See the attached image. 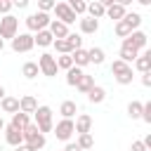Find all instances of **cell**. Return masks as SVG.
I'll return each instance as SVG.
<instances>
[{"mask_svg":"<svg viewBox=\"0 0 151 151\" xmlns=\"http://www.w3.org/2000/svg\"><path fill=\"white\" fill-rule=\"evenodd\" d=\"M21 134H24V142H26L28 146H33L35 151H40V149L45 146V142H47L45 134H42V132L38 130V125H33V123H28V125L21 130Z\"/></svg>","mask_w":151,"mask_h":151,"instance_id":"cell-1","label":"cell"},{"mask_svg":"<svg viewBox=\"0 0 151 151\" xmlns=\"http://www.w3.org/2000/svg\"><path fill=\"white\" fill-rule=\"evenodd\" d=\"M33 116H35V125H38V130L45 134V132H52V109L50 106H38L35 111H33Z\"/></svg>","mask_w":151,"mask_h":151,"instance_id":"cell-2","label":"cell"},{"mask_svg":"<svg viewBox=\"0 0 151 151\" xmlns=\"http://www.w3.org/2000/svg\"><path fill=\"white\" fill-rule=\"evenodd\" d=\"M17 31H19V19L14 14H5L0 19V38L2 40H12L17 35Z\"/></svg>","mask_w":151,"mask_h":151,"instance_id":"cell-3","label":"cell"},{"mask_svg":"<svg viewBox=\"0 0 151 151\" xmlns=\"http://www.w3.org/2000/svg\"><path fill=\"white\" fill-rule=\"evenodd\" d=\"M52 19H50V14L47 12H33V14H28L26 17V26H28V31H40V28H47V24H50Z\"/></svg>","mask_w":151,"mask_h":151,"instance_id":"cell-4","label":"cell"},{"mask_svg":"<svg viewBox=\"0 0 151 151\" xmlns=\"http://www.w3.org/2000/svg\"><path fill=\"white\" fill-rule=\"evenodd\" d=\"M33 47H35V42H33L31 33H17L12 38V50L14 52H31Z\"/></svg>","mask_w":151,"mask_h":151,"instance_id":"cell-5","label":"cell"},{"mask_svg":"<svg viewBox=\"0 0 151 151\" xmlns=\"http://www.w3.org/2000/svg\"><path fill=\"white\" fill-rule=\"evenodd\" d=\"M38 68H40V73L42 76H47V78H52V76H57V59L52 57V54H47V52H42L40 54V59H38Z\"/></svg>","mask_w":151,"mask_h":151,"instance_id":"cell-6","label":"cell"},{"mask_svg":"<svg viewBox=\"0 0 151 151\" xmlns=\"http://www.w3.org/2000/svg\"><path fill=\"white\" fill-rule=\"evenodd\" d=\"M54 130V137L57 139H61V142H68L71 137H73V118H61L59 123H57V127H52Z\"/></svg>","mask_w":151,"mask_h":151,"instance_id":"cell-7","label":"cell"},{"mask_svg":"<svg viewBox=\"0 0 151 151\" xmlns=\"http://www.w3.org/2000/svg\"><path fill=\"white\" fill-rule=\"evenodd\" d=\"M52 9H54L57 19H59V21H64L66 26H68V24H73V21L78 19V14L68 7V2H54V7H52Z\"/></svg>","mask_w":151,"mask_h":151,"instance_id":"cell-8","label":"cell"},{"mask_svg":"<svg viewBox=\"0 0 151 151\" xmlns=\"http://www.w3.org/2000/svg\"><path fill=\"white\" fill-rule=\"evenodd\" d=\"M123 40H127V42H130L132 47H137V50H144V47H146V33H144V31H137V28L130 31V35H125Z\"/></svg>","mask_w":151,"mask_h":151,"instance_id":"cell-9","label":"cell"},{"mask_svg":"<svg viewBox=\"0 0 151 151\" xmlns=\"http://www.w3.org/2000/svg\"><path fill=\"white\" fill-rule=\"evenodd\" d=\"M47 31L52 33V38H66V35H68V26H66L64 21H59V19H52V21L47 24Z\"/></svg>","mask_w":151,"mask_h":151,"instance_id":"cell-10","label":"cell"},{"mask_svg":"<svg viewBox=\"0 0 151 151\" xmlns=\"http://www.w3.org/2000/svg\"><path fill=\"white\" fill-rule=\"evenodd\" d=\"M2 130H5V142H7L9 146H17V144H21V142H24L21 130H17V127H12V125H5Z\"/></svg>","mask_w":151,"mask_h":151,"instance_id":"cell-11","label":"cell"},{"mask_svg":"<svg viewBox=\"0 0 151 151\" xmlns=\"http://www.w3.org/2000/svg\"><path fill=\"white\" fill-rule=\"evenodd\" d=\"M137 57H139V50H137V47H132L127 40H123V47H120V59H123L125 64H132Z\"/></svg>","mask_w":151,"mask_h":151,"instance_id":"cell-12","label":"cell"},{"mask_svg":"<svg viewBox=\"0 0 151 151\" xmlns=\"http://www.w3.org/2000/svg\"><path fill=\"white\" fill-rule=\"evenodd\" d=\"M73 130L80 134V132H92V118L87 116V113H80L78 118H76V123H73Z\"/></svg>","mask_w":151,"mask_h":151,"instance_id":"cell-13","label":"cell"},{"mask_svg":"<svg viewBox=\"0 0 151 151\" xmlns=\"http://www.w3.org/2000/svg\"><path fill=\"white\" fill-rule=\"evenodd\" d=\"M52 33L47 31V28H40V31H35V35H33V42L38 45V47H50L52 45Z\"/></svg>","mask_w":151,"mask_h":151,"instance_id":"cell-14","label":"cell"},{"mask_svg":"<svg viewBox=\"0 0 151 151\" xmlns=\"http://www.w3.org/2000/svg\"><path fill=\"white\" fill-rule=\"evenodd\" d=\"M85 94H87V99H90L92 104H101V101L106 99V90H104V87H99V85H92Z\"/></svg>","mask_w":151,"mask_h":151,"instance_id":"cell-15","label":"cell"},{"mask_svg":"<svg viewBox=\"0 0 151 151\" xmlns=\"http://www.w3.org/2000/svg\"><path fill=\"white\" fill-rule=\"evenodd\" d=\"M134 68H137L139 73H144V71H151V52H149V50L134 59Z\"/></svg>","mask_w":151,"mask_h":151,"instance_id":"cell-16","label":"cell"},{"mask_svg":"<svg viewBox=\"0 0 151 151\" xmlns=\"http://www.w3.org/2000/svg\"><path fill=\"white\" fill-rule=\"evenodd\" d=\"M85 12H87V17H92V19H101V17L106 14V7L94 0V2H87V9H85Z\"/></svg>","mask_w":151,"mask_h":151,"instance_id":"cell-17","label":"cell"},{"mask_svg":"<svg viewBox=\"0 0 151 151\" xmlns=\"http://www.w3.org/2000/svg\"><path fill=\"white\" fill-rule=\"evenodd\" d=\"M125 12H127V9H125L123 5H118V2H111V5L106 7V17H109V19H113V21L123 19V17H125Z\"/></svg>","mask_w":151,"mask_h":151,"instance_id":"cell-18","label":"cell"},{"mask_svg":"<svg viewBox=\"0 0 151 151\" xmlns=\"http://www.w3.org/2000/svg\"><path fill=\"white\" fill-rule=\"evenodd\" d=\"M80 31L83 33H97L99 31V19H92V17H85V19H80Z\"/></svg>","mask_w":151,"mask_h":151,"instance_id":"cell-19","label":"cell"},{"mask_svg":"<svg viewBox=\"0 0 151 151\" xmlns=\"http://www.w3.org/2000/svg\"><path fill=\"white\" fill-rule=\"evenodd\" d=\"M71 59H73V64L76 66H87L90 64V57H87V50H83V47H78V50H73L71 52Z\"/></svg>","mask_w":151,"mask_h":151,"instance_id":"cell-20","label":"cell"},{"mask_svg":"<svg viewBox=\"0 0 151 151\" xmlns=\"http://www.w3.org/2000/svg\"><path fill=\"white\" fill-rule=\"evenodd\" d=\"M0 106H2V111H5V113H17V111H19V99H17V97H7V94H5V97L0 99Z\"/></svg>","mask_w":151,"mask_h":151,"instance_id":"cell-21","label":"cell"},{"mask_svg":"<svg viewBox=\"0 0 151 151\" xmlns=\"http://www.w3.org/2000/svg\"><path fill=\"white\" fill-rule=\"evenodd\" d=\"M35 109H38V101H35V97L26 94V97H21V99H19V111H24V113H33Z\"/></svg>","mask_w":151,"mask_h":151,"instance_id":"cell-22","label":"cell"},{"mask_svg":"<svg viewBox=\"0 0 151 151\" xmlns=\"http://www.w3.org/2000/svg\"><path fill=\"white\" fill-rule=\"evenodd\" d=\"M59 113H61V118H73V116L78 113V104H76V101H71V99H66V101H61Z\"/></svg>","mask_w":151,"mask_h":151,"instance_id":"cell-23","label":"cell"},{"mask_svg":"<svg viewBox=\"0 0 151 151\" xmlns=\"http://www.w3.org/2000/svg\"><path fill=\"white\" fill-rule=\"evenodd\" d=\"M31 120H28V113H24V111H17V113H12V127H17V130H24L26 125H28Z\"/></svg>","mask_w":151,"mask_h":151,"instance_id":"cell-24","label":"cell"},{"mask_svg":"<svg viewBox=\"0 0 151 151\" xmlns=\"http://www.w3.org/2000/svg\"><path fill=\"white\" fill-rule=\"evenodd\" d=\"M80 76H83V68H80V66H76V64H73L71 68H66V83H68L71 87H76V83H78V78H80Z\"/></svg>","mask_w":151,"mask_h":151,"instance_id":"cell-25","label":"cell"},{"mask_svg":"<svg viewBox=\"0 0 151 151\" xmlns=\"http://www.w3.org/2000/svg\"><path fill=\"white\" fill-rule=\"evenodd\" d=\"M83 151H87V149H92L94 146V137H92V132H80L78 134V142H76Z\"/></svg>","mask_w":151,"mask_h":151,"instance_id":"cell-26","label":"cell"},{"mask_svg":"<svg viewBox=\"0 0 151 151\" xmlns=\"http://www.w3.org/2000/svg\"><path fill=\"white\" fill-rule=\"evenodd\" d=\"M21 73H24V78L33 80V78L40 73V68H38V61H26V64H24V68H21Z\"/></svg>","mask_w":151,"mask_h":151,"instance_id":"cell-27","label":"cell"},{"mask_svg":"<svg viewBox=\"0 0 151 151\" xmlns=\"http://www.w3.org/2000/svg\"><path fill=\"white\" fill-rule=\"evenodd\" d=\"M52 45H54V50H57L59 54H71V52H73L66 38H54V40H52Z\"/></svg>","mask_w":151,"mask_h":151,"instance_id":"cell-28","label":"cell"},{"mask_svg":"<svg viewBox=\"0 0 151 151\" xmlns=\"http://www.w3.org/2000/svg\"><path fill=\"white\" fill-rule=\"evenodd\" d=\"M113 78H116V83H118V85H130V83H132V78H134V76H132V66H127L125 71L116 73Z\"/></svg>","mask_w":151,"mask_h":151,"instance_id":"cell-29","label":"cell"},{"mask_svg":"<svg viewBox=\"0 0 151 151\" xmlns=\"http://www.w3.org/2000/svg\"><path fill=\"white\" fill-rule=\"evenodd\" d=\"M123 19L130 24V28H132V31L142 26V14H139V12H125V17H123Z\"/></svg>","mask_w":151,"mask_h":151,"instance_id":"cell-30","label":"cell"},{"mask_svg":"<svg viewBox=\"0 0 151 151\" xmlns=\"http://www.w3.org/2000/svg\"><path fill=\"white\" fill-rule=\"evenodd\" d=\"M87 57H90V64H104V50L101 47H92V50H87Z\"/></svg>","mask_w":151,"mask_h":151,"instance_id":"cell-31","label":"cell"},{"mask_svg":"<svg viewBox=\"0 0 151 151\" xmlns=\"http://www.w3.org/2000/svg\"><path fill=\"white\" fill-rule=\"evenodd\" d=\"M92 85H94V78H92V76H87V73H83V76L78 78V83H76V87H78L80 92H87Z\"/></svg>","mask_w":151,"mask_h":151,"instance_id":"cell-32","label":"cell"},{"mask_svg":"<svg viewBox=\"0 0 151 151\" xmlns=\"http://www.w3.org/2000/svg\"><path fill=\"white\" fill-rule=\"evenodd\" d=\"M142 106H144L142 101H137V99H132V101L127 104V116H130L132 120H137V118L142 116Z\"/></svg>","mask_w":151,"mask_h":151,"instance_id":"cell-33","label":"cell"},{"mask_svg":"<svg viewBox=\"0 0 151 151\" xmlns=\"http://www.w3.org/2000/svg\"><path fill=\"white\" fill-rule=\"evenodd\" d=\"M130 31H132V28H130V24H127L125 19H118V21H116V35H118V38L130 35Z\"/></svg>","mask_w":151,"mask_h":151,"instance_id":"cell-34","label":"cell"},{"mask_svg":"<svg viewBox=\"0 0 151 151\" xmlns=\"http://www.w3.org/2000/svg\"><path fill=\"white\" fill-rule=\"evenodd\" d=\"M57 59V68H71L73 66V59H71V54H61V57H54Z\"/></svg>","mask_w":151,"mask_h":151,"instance_id":"cell-35","label":"cell"},{"mask_svg":"<svg viewBox=\"0 0 151 151\" xmlns=\"http://www.w3.org/2000/svg\"><path fill=\"white\" fill-rule=\"evenodd\" d=\"M66 40H68L71 50H78V47H83V38H80L78 33H68V35H66Z\"/></svg>","mask_w":151,"mask_h":151,"instance_id":"cell-36","label":"cell"},{"mask_svg":"<svg viewBox=\"0 0 151 151\" xmlns=\"http://www.w3.org/2000/svg\"><path fill=\"white\" fill-rule=\"evenodd\" d=\"M127 66H130V64H125V61H123V59H116V61H113V64H111V73H113V76H116V73H120V71H125V68H127Z\"/></svg>","mask_w":151,"mask_h":151,"instance_id":"cell-37","label":"cell"},{"mask_svg":"<svg viewBox=\"0 0 151 151\" xmlns=\"http://www.w3.org/2000/svg\"><path fill=\"white\" fill-rule=\"evenodd\" d=\"M76 14H85V9H87V2L85 0H78V2H73V5H68Z\"/></svg>","mask_w":151,"mask_h":151,"instance_id":"cell-38","label":"cell"},{"mask_svg":"<svg viewBox=\"0 0 151 151\" xmlns=\"http://www.w3.org/2000/svg\"><path fill=\"white\" fill-rule=\"evenodd\" d=\"M144 123H151V101H146L144 106H142V116H139Z\"/></svg>","mask_w":151,"mask_h":151,"instance_id":"cell-39","label":"cell"},{"mask_svg":"<svg viewBox=\"0 0 151 151\" xmlns=\"http://www.w3.org/2000/svg\"><path fill=\"white\" fill-rule=\"evenodd\" d=\"M54 2H57V0H38V9H40V12H50V9L54 7Z\"/></svg>","mask_w":151,"mask_h":151,"instance_id":"cell-40","label":"cell"},{"mask_svg":"<svg viewBox=\"0 0 151 151\" xmlns=\"http://www.w3.org/2000/svg\"><path fill=\"white\" fill-rule=\"evenodd\" d=\"M12 9V0H0V14H9Z\"/></svg>","mask_w":151,"mask_h":151,"instance_id":"cell-41","label":"cell"},{"mask_svg":"<svg viewBox=\"0 0 151 151\" xmlns=\"http://www.w3.org/2000/svg\"><path fill=\"white\" fill-rule=\"evenodd\" d=\"M142 85L144 87H151V71H144L142 73Z\"/></svg>","mask_w":151,"mask_h":151,"instance_id":"cell-42","label":"cell"},{"mask_svg":"<svg viewBox=\"0 0 151 151\" xmlns=\"http://www.w3.org/2000/svg\"><path fill=\"white\" fill-rule=\"evenodd\" d=\"M130 151H146V146H144V142H142V139H137V142H132Z\"/></svg>","mask_w":151,"mask_h":151,"instance_id":"cell-43","label":"cell"},{"mask_svg":"<svg viewBox=\"0 0 151 151\" xmlns=\"http://www.w3.org/2000/svg\"><path fill=\"white\" fill-rule=\"evenodd\" d=\"M12 7H19V9H26V7H28V0H12Z\"/></svg>","mask_w":151,"mask_h":151,"instance_id":"cell-44","label":"cell"},{"mask_svg":"<svg viewBox=\"0 0 151 151\" xmlns=\"http://www.w3.org/2000/svg\"><path fill=\"white\" fill-rule=\"evenodd\" d=\"M14 149H17V151H35V149H33V146H28L26 142H21V144H17Z\"/></svg>","mask_w":151,"mask_h":151,"instance_id":"cell-45","label":"cell"},{"mask_svg":"<svg viewBox=\"0 0 151 151\" xmlns=\"http://www.w3.org/2000/svg\"><path fill=\"white\" fill-rule=\"evenodd\" d=\"M64 151H83V149H80L78 144H73V142H66V149H64Z\"/></svg>","mask_w":151,"mask_h":151,"instance_id":"cell-46","label":"cell"},{"mask_svg":"<svg viewBox=\"0 0 151 151\" xmlns=\"http://www.w3.org/2000/svg\"><path fill=\"white\" fill-rule=\"evenodd\" d=\"M113 2H118V5H123V7H127V5L132 2V0H113Z\"/></svg>","mask_w":151,"mask_h":151,"instance_id":"cell-47","label":"cell"},{"mask_svg":"<svg viewBox=\"0 0 151 151\" xmlns=\"http://www.w3.org/2000/svg\"><path fill=\"white\" fill-rule=\"evenodd\" d=\"M134 2H139V5H144V7H149V5H151V0H134Z\"/></svg>","mask_w":151,"mask_h":151,"instance_id":"cell-48","label":"cell"},{"mask_svg":"<svg viewBox=\"0 0 151 151\" xmlns=\"http://www.w3.org/2000/svg\"><path fill=\"white\" fill-rule=\"evenodd\" d=\"M97 2H101V5H104V7H109V5H111V2H113V0H97Z\"/></svg>","mask_w":151,"mask_h":151,"instance_id":"cell-49","label":"cell"},{"mask_svg":"<svg viewBox=\"0 0 151 151\" xmlns=\"http://www.w3.org/2000/svg\"><path fill=\"white\" fill-rule=\"evenodd\" d=\"M2 97H5V87L0 85V99H2Z\"/></svg>","mask_w":151,"mask_h":151,"instance_id":"cell-50","label":"cell"},{"mask_svg":"<svg viewBox=\"0 0 151 151\" xmlns=\"http://www.w3.org/2000/svg\"><path fill=\"white\" fill-rule=\"evenodd\" d=\"M2 47H5V40H2V38H0V52H2Z\"/></svg>","mask_w":151,"mask_h":151,"instance_id":"cell-51","label":"cell"},{"mask_svg":"<svg viewBox=\"0 0 151 151\" xmlns=\"http://www.w3.org/2000/svg\"><path fill=\"white\" fill-rule=\"evenodd\" d=\"M2 127H5V120H2V116H0V130H2Z\"/></svg>","mask_w":151,"mask_h":151,"instance_id":"cell-52","label":"cell"},{"mask_svg":"<svg viewBox=\"0 0 151 151\" xmlns=\"http://www.w3.org/2000/svg\"><path fill=\"white\" fill-rule=\"evenodd\" d=\"M66 2H68V5H73V2H78V0H66Z\"/></svg>","mask_w":151,"mask_h":151,"instance_id":"cell-53","label":"cell"}]
</instances>
